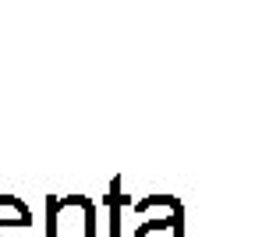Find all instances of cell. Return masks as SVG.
Instances as JSON below:
<instances>
[{
    "mask_svg": "<svg viewBox=\"0 0 255 237\" xmlns=\"http://www.w3.org/2000/svg\"><path fill=\"white\" fill-rule=\"evenodd\" d=\"M32 223V216H28V209L21 206L18 198H0V230H7V227H28Z\"/></svg>",
    "mask_w": 255,
    "mask_h": 237,
    "instance_id": "1",
    "label": "cell"
}]
</instances>
